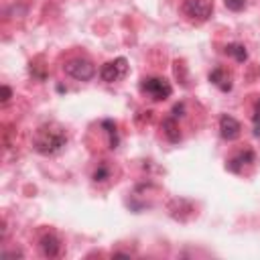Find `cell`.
I'll return each instance as SVG.
<instances>
[{"instance_id":"16","label":"cell","mask_w":260,"mask_h":260,"mask_svg":"<svg viewBox=\"0 0 260 260\" xmlns=\"http://www.w3.org/2000/svg\"><path fill=\"white\" fill-rule=\"evenodd\" d=\"M10 93H12V91H10V87H8V85H4V87H2V102H8V100H10Z\"/></svg>"},{"instance_id":"10","label":"cell","mask_w":260,"mask_h":260,"mask_svg":"<svg viewBox=\"0 0 260 260\" xmlns=\"http://www.w3.org/2000/svg\"><path fill=\"white\" fill-rule=\"evenodd\" d=\"M162 132H165L169 142H179L181 140V132H179V124H177L175 116H169V118L162 120Z\"/></svg>"},{"instance_id":"14","label":"cell","mask_w":260,"mask_h":260,"mask_svg":"<svg viewBox=\"0 0 260 260\" xmlns=\"http://www.w3.org/2000/svg\"><path fill=\"white\" fill-rule=\"evenodd\" d=\"M225 2V6L230 8V10H234V12H240V10H244V6H246V0H223Z\"/></svg>"},{"instance_id":"4","label":"cell","mask_w":260,"mask_h":260,"mask_svg":"<svg viewBox=\"0 0 260 260\" xmlns=\"http://www.w3.org/2000/svg\"><path fill=\"white\" fill-rule=\"evenodd\" d=\"M63 69H65V73H67L69 77H73V79H77V81H89V79L95 75L93 63H91L89 59H85V57L69 59Z\"/></svg>"},{"instance_id":"5","label":"cell","mask_w":260,"mask_h":260,"mask_svg":"<svg viewBox=\"0 0 260 260\" xmlns=\"http://www.w3.org/2000/svg\"><path fill=\"white\" fill-rule=\"evenodd\" d=\"M128 73V61L124 57H116L114 61H108L100 69V77L106 83H116Z\"/></svg>"},{"instance_id":"8","label":"cell","mask_w":260,"mask_h":260,"mask_svg":"<svg viewBox=\"0 0 260 260\" xmlns=\"http://www.w3.org/2000/svg\"><path fill=\"white\" fill-rule=\"evenodd\" d=\"M209 81L219 87L221 91H230L232 89V75L223 69V67H215L211 73H209Z\"/></svg>"},{"instance_id":"9","label":"cell","mask_w":260,"mask_h":260,"mask_svg":"<svg viewBox=\"0 0 260 260\" xmlns=\"http://www.w3.org/2000/svg\"><path fill=\"white\" fill-rule=\"evenodd\" d=\"M250 162H254V152H252V150H242V152L234 154V156L228 160V169H230L232 173H242V169H244L246 165H250Z\"/></svg>"},{"instance_id":"1","label":"cell","mask_w":260,"mask_h":260,"mask_svg":"<svg viewBox=\"0 0 260 260\" xmlns=\"http://www.w3.org/2000/svg\"><path fill=\"white\" fill-rule=\"evenodd\" d=\"M65 144H67V132L57 122L41 124L32 134V148L43 156L61 152L65 148Z\"/></svg>"},{"instance_id":"15","label":"cell","mask_w":260,"mask_h":260,"mask_svg":"<svg viewBox=\"0 0 260 260\" xmlns=\"http://www.w3.org/2000/svg\"><path fill=\"white\" fill-rule=\"evenodd\" d=\"M254 126H256V136H260V102L256 104V114H254Z\"/></svg>"},{"instance_id":"7","label":"cell","mask_w":260,"mask_h":260,"mask_svg":"<svg viewBox=\"0 0 260 260\" xmlns=\"http://www.w3.org/2000/svg\"><path fill=\"white\" fill-rule=\"evenodd\" d=\"M39 248H41L43 256L55 258V256H59V252H61V242H59V238H57L55 234H43L41 240H39Z\"/></svg>"},{"instance_id":"2","label":"cell","mask_w":260,"mask_h":260,"mask_svg":"<svg viewBox=\"0 0 260 260\" xmlns=\"http://www.w3.org/2000/svg\"><path fill=\"white\" fill-rule=\"evenodd\" d=\"M140 91L154 102H162V100L171 98L173 87L165 77H144L140 81Z\"/></svg>"},{"instance_id":"11","label":"cell","mask_w":260,"mask_h":260,"mask_svg":"<svg viewBox=\"0 0 260 260\" xmlns=\"http://www.w3.org/2000/svg\"><path fill=\"white\" fill-rule=\"evenodd\" d=\"M225 53L228 55H232L236 61H246L248 59V53H246V49H244V45H238V43H232V45H228L225 47Z\"/></svg>"},{"instance_id":"6","label":"cell","mask_w":260,"mask_h":260,"mask_svg":"<svg viewBox=\"0 0 260 260\" xmlns=\"http://www.w3.org/2000/svg\"><path fill=\"white\" fill-rule=\"evenodd\" d=\"M240 132H242V126H240V122H238L234 116L223 114V116L219 118V134H221V138H225V140H236V138L240 136Z\"/></svg>"},{"instance_id":"12","label":"cell","mask_w":260,"mask_h":260,"mask_svg":"<svg viewBox=\"0 0 260 260\" xmlns=\"http://www.w3.org/2000/svg\"><path fill=\"white\" fill-rule=\"evenodd\" d=\"M104 128H108V134H110V146L112 148H116L118 146V134H116V126L112 124V122H104Z\"/></svg>"},{"instance_id":"3","label":"cell","mask_w":260,"mask_h":260,"mask_svg":"<svg viewBox=\"0 0 260 260\" xmlns=\"http://www.w3.org/2000/svg\"><path fill=\"white\" fill-rule=\"evenodd\" d=\"M183 14L193 22H205L213 12L211 0H183Z\"/></svg>"},{"instance_id":"13","label":"cell","mask_w":260,"mask_h":260,"mask_svg":"<svg viewBox=\"0 0 260 260\" xmlns=\"http://www.w3.org/2000/svg\"><path fill=\"white\" fill-rule=\"evenodd\" d=\"M108 175H110L108 167H106V165H100V167L95 169V173H93V181H106Z\"/></svg>"}]
</instances>
